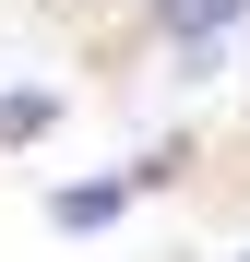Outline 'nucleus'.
Masks as SVG:
<instances>
[{"label": "nucleus", "instance_id": "nucleus-1", "mask_svg": "<svg viewBox=\"0 0 250 262\" xmlns=\"http://www.w3.org/2000/svg\"><path fill=\"white\" fill-rule=\"evenodd\" d=\"M119 214H131V179H72V191H48V227H60V238L119 227Z\"/></svg>", "mask_w": 250, "mask_h": 262}, {"label": "nucleus", "instance_id": "nucleus-3", "mask_svg": "<svg viewBox=\"0 0 250 262\" xmlns=\"http://www.w3.org/2000/svg\"><path fill=\"white\" fill-rule=\"evenodd\" d=\"M48 119H60V96H36V83H24V96H0V143H36Z\"/></svg>", "mask_w": 250, "mask_h": 262}, {"label": "nucleus", "instance_id": "nucleus-2", "mask_svg": "<svg viewBox=\"0 0 250 262\" xmlns=\"http://www.w3.org/2000/svg\"><path fill=\"white\" fill-rule=\"evenodd\" d=\"M238 12L250 0H167V36L179 48H215V36H238Z\"/></svg>", "mask_w": 250, "mask_h": 262}]
</instances>
